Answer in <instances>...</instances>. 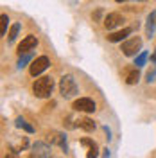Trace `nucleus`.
<instances>
[{
    "instance_id": "dca6fc26",
    "label": "nucleus",
    "mask_w": 156,
    "mask_h": 158,
    "mask_svg": "<svg viewBox=\"0 0 156 158\" xmlns=\"http://www.w3.org/2000/svg\"><path fill=\"white\" fill-rule=\"evenodd\" d=\"M31 59H32V50L29 52H23V54H20V59H18V67H25V63H29Z\"/></svg>"
},
{
    "instance_id": "39448f33",
    "label": "nucleus",
    "mask_w": 156,
    "mask_h": 158,
    "mask_svg": "<svg viewBox=\"0 0 156 158\" xmlns=\"http://www.w3.org/2000/svg\"><path fill=\"white\" fill-rule=\"evenodd\" d=\"M74 110H76V111L92 113V111H95V102H93L92 99H88V97H81V99H77V101L74 102Z\"/></svg>"
},
{
    "instance_id": "4be33fe9",
    "label": "nucleus",
    "mask_w": 156,
    "mask_h": 158,
    "mask_svg": "<svg viewBox=\"0 0 156 158\" xmlns=\"http://www.w3.org/2000/svg\"><path fill=\"white\" fill-rule=\"evenodd\" d=\"M115 2H127V0H115Z\"/></svg>"
},
{
    "instance_id": "20e7f679",
    "label": "nucleus",
    "mask_w": 156,
    "mask_h": 158,
    "mask_svg": "<svg viewBox=\"0 0 156 158\" xmlns=\"http://www.w3.org/2000/svg\"><path fill=\"white\" fill-rule=\"evenodd\" d=\"M142 49V40L138 38H129L127 41L122 43V52L126 56H137V52Z\"/></svg>"
},
{
    "instance_id": "7ed1b4c3",
    "label": "nucleus",
    "mask_w": 156,
    "mask_h": 158,
    "mask_svg": "<svg viewBox=\"0 0 156 158\" xmlns=\"http://www.w3.org/2000/svg\"><path fill=\"white\" fill-rule=\"evenodd\" d=\"M49 65H50V59L47 58V56H39V58H36L32 63H31V69H29V72H31V76H39L43 70H47L49 69Z\"/></svg>"
},
{
    "instance_id": "f03ea898",
    "label": "nucleus",
    "mask_w": 156,
    "mask_h": 158,
    "mask_svg": "<svg viewBox=\"0 0 156 158\" xmlns=\"http://www.w3.org/2000/svg\"><path fill=\"white\" fill-rule=\"evenodd\" d=\"M59 92H61V95H63L65 99L74 97V95L79 92L76 79L72 77V76H63L61 81H59Z\"/></svg>"
},
{
    "instance_id": "6ab92c4d",
    "label": "nucleus",
    "mask_w": 156,
    "mask_h": 158,
    "mask_svg": "<svg viewBox=\"0 0 156 158\" xmlns=\"http://www.w3.org/2000/svg\"><path fill=\"white\" fill-rule=\"evenodd\" d=\"M146 61H147V52H140L137 58H135V65H137V67H142Z\"/></svg>"
},
{
    "instance_id": "1a4fd4ad",
    "label": "nucleus",
    "mask_w": 156,
    "mask_h": 158,
    "mask_svg": "<svg viewBox=\"0 0 156 158\" xmlns=\"http://www.w3.org/2000/svg\"><path fill=\"white\" fill-rule=\"evenodd\" d=\"M32 149V156H50V148L43 142H36Z\"/></svg>"
},
{
    "instance_id": "412c9836",
    "label": "nucleus",
    "mask_w": 156,
    "mask_h": 158,
    "mask_svg": "<svg viewBox=\"0 0 156 158\" xmlns=\"http://www.w3.org/2000/svg\"><path fill=\"white\" fill-rule=\"evenodd\" d=\"M151 61H153V63H156V50H154V54L151 56Z\"/></svg>"
},
{
    "instance_id": "f257e3e1",
    "label": "nucleus",
    "mask_w": 156,
    "mask_h": 158,
    "mask_svg": "<svg viewBox=\"0 0 156 158\" xmlns=\"http://www.w3.org/2000/svg\"><path fill=\"white\" fill-rule=\"evenodd\" d=\"M52 90H54V79L49 77V76L36 79L34 85H32V92H34V95H36V97H41V99L50 97Z\"/></svg>"
},
{
    "instance_id": "423d86ee",
    "label": "nucleus",
    "mask_w": 156,
    "mask_h": 158,
    "mask_svg": "<svg viewBox=\"0 0 156 158\" xmlns=\"http://www.w3.org/2000/svg\"><path fill=\"white\" fill-rule=\"evenodd\" d=\"M122 22H124V16H122V15H118V13H109L106 18H104V27H106L108 31H113L115 27L122 25Z\"/></svg>"
},
{
    "instance_id": "9b49d317",
    "label": "nucleus",
    "mask_w": 156,
    "mask_h": 158,
    "mask_svg": "<svg viewBox=\"0 0 156 158\" xmlns=\"http://www.w3.org/2000/svg\"><path fill=\"white\" fill-rule=\"evenodd\" d=\"M154 25H156V11H153L147 18V25H146V34L147 38H151L154 34Z\"/></svg>"
},
{
    "instance_id": "9d476101",
    "label": "nucleus",
    "mask_w": 156,
    "mask_h": 158,
    "mask_svg": "<svg viewBox=\"0 0 156 158\" xmlns=\"http://www.w3.org/2000/svg\"><path fill=\"white\" fill-rule=\"evenodd\" d=\"M76 126L81 129H84V131H93L95 129V122L88 117H81V118H77V124Z\"/></svg>"
},
{
    "instance_id": "0eeeda50",
    "label": "nucleus",
    "mask_w": 156,
    "mask_h": 158,
    "mask_svg": "<svg viewBox=\"0 0 156 158\" xmlns=\"http://www.w3.org/2000/svg\"><path fill=\"white\" fill-rule=\"evenodd\" d=\"M36 45H38V38L32 36V34H29V36H25V38L22 40V43L18 45V54L29 52V50H32Z\"/></svg>"
},
{
    "instance_id": "f3484780",
    "label": "nucleus",
    "mask_w": 156,
    "mask_h": 158,
    "mask_svg": "<svg viewBox=\"0 0 156 158\" xmlns=\"http://www.w3.org/2000/svg\"><path fill=\"white\" fill-rule=\"evenodd\" d=\"M18 31H20V23H14V25L11 27L9 34H7V41H9V43H13V41L16 40V36H18Z\"/></svg>"
},
{
    "instance_id": "aec40b11",
    "label": "nucleus",
    "mask_w": 156,
    "mask_h": 158,
    "mask_svg": "<svg viewBox=\"0 0 156 158\" xmlns=\"http://www.w3.org/2000/svg\"><path fill=\"white\" fill-rule=\"evenodd\" d=\"M154 65H156V63H154ZM154 79H156V67H154V69H151L149 72H147V83H153Z\"/></svg>"
},
{
    "instance_id": "6e6552de",
    "label": "nucleus",
    "mask_w": 156,
    "mask_h": 158,
    "mask_svg": "<svg viewBox=\"0 0 156 158\" xmlns=\"http://www.w3.org/2000/svg\"><path fill=\"white\" fill-rule=\"evenodd\" d=\"M129 34H131V29H129V27H124L122 31L111 32V34L108 36V41H111V43H117V41H122V40H126Z\"/></svg>"
},
{
    "instance_id": "2eb2a0df",
    "label": "nucleus",
    "mask_w": 156,
    "mask_h": 158,
    "mask_svg": "<svg viewBox=\"0 0 156 158\" xmlns=\"http://www.w3.org/2000/svg\"><path fill=\"white\" fill-rule=\"evenodd\" d=\"M16 128L23 129V131H27V133H32V131H34V128H32L31 124H27V122H25V118H22V117L16 118Z\"/></svg>"
},
{
    "instance_id": "a211bd4d",
    "label": "nucleus",
    "mask_w": 156,
    "mask_h": 158,
    "mask_svg": "<svg viewBox=\"0 0 156 158\" xmlns=\"http://www.w3.org/2000/svg\"><path fill=\"white\" fill-rule=\"evenodd\" d=\"M7 23H9V18H7V15H2V16H0V34H2V36H6Z\"/></svg>"
},
{
    "instance_id": "f8f14e48",
    "label": "nucleus",
    "mask_w": 156,
    "mask_h": 158,
    "mask_svg": "<svg viewBox=\"0 0 156 158\" xmlns=\"http://www.w3.org/2000/svg\"><path fill=\"white\" fill-rule=\"evenodd\" d=\"M81 144H83V146H88V155L86 156L88 158H93V156H97V144H95V142H92V140H90V138H83V140H81Z\"/></svg>"
},
{
    "instance_id": "4468645a",
    "label": "nucleus",
    "mask_w": 156,
    "mask_h": 158,
    "mask_svg": "<svg viewBox=\"0 0 156 158\" xmlns=\"http://www.w3.org/2000/svg\"><path fill=\"white\" fill-rule=\"evenodd\" d=\"M50 140H52L54 144L61 146V148L67 151V140H65V135H63V133H52V135H50Z\"/></svg>"
},
{
    "instance_id": "ddd939ff",
    "label": "nucleus",
    "mask_w": 156,
    "mask_h": 158,
    "mask_svg": "<svg viewBox=\"0 0 156 158\" xmlns=\"http://www.w3.org/2000/svg\"><path fill=\"white\" fill-rule=\"evenodd\" d=\"M138 79H140V72H138V69L129 70V72L126 74V83L127 85H137Z\"/></svg>"
}]
</instances>
